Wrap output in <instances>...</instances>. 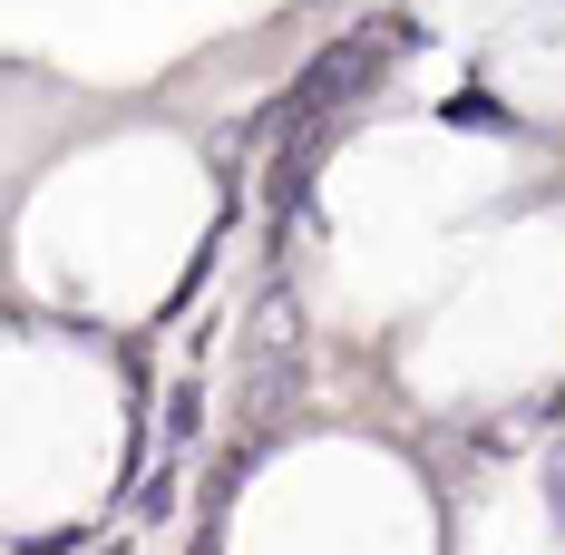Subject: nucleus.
Wrapping results in <instances>:
<instances>
[{
	"mask_svg": "<svg viewBox=\"0 0 565 555\" xmlns=\"http://www.w3.org/2000/svg\"><path fill=\"white\" fill-rule=\"evenodd\" d=\"M391 50H399V30L391 20H371V30H351L341 50H322L312 68H302V88L282 98V127H322V117H341L381 68H391Z\"/></svg>",
	"mask_w": 565,
	"mask_h": 555,
	"instance_id": "f257e3e1",
	"label": "nucleus"
}]
</instances>
